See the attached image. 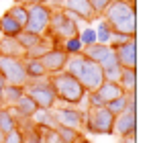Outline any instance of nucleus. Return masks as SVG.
Wrapping results in <instances>:
<instances>
[{
    "instance_id": "obj_1",
    "label": "nucleus",
    "mask_w": 151,
    "mask_h": 143,
    "mask_svg": "<svg viewBox=\"0 0 151 143\" xmlns=\"http://www.w3.org/2000/svg\"><path fill=\"white\" fill-rule=\"evenodd\" d=\"M102 19L110 25L112 33H121L127 37H137V8L135 2L129 0H112L106 10L102 12Z\"/></svg>"
},
{
    "instance_id": "obj_2",
    "label": "nucleus",
    "mask_w": 151,
    "mask_h": 143,
    "mask_svg": "<svg viewBox=\"0 0 151 143\" xmlns=\"http://www.w3.org/2000/svg\"><path fill=\"white\" fill-rule=\"evenodd\" d=\"M65 72L72 74L76 80L84 86L86 92H96L100 88V84L104 82V74H102L100 66L86 59L82 53L80 55H72L65 64Z\"/></svg>"
},
{
    "instance_id": "obj_3",
    "label": "nucleus",
    "mask_w": 151,
    "mask_h": 143,
    "mask_svg": "<svg viewBox=\"0 0 151 143\" xmlns=\"http://www.w3.org/2000/svg\"><path fill=\"white\" fill-rule=\"evenodd\" d=\"M47 82L51 84L53 92L57 96V102H65V104H80L86 98V90L84 86L76 80L72 74L68 72H57L53 76H47Z\"/></svg>"
},
{
    "instance_id": "obj_4",
    "label": "nucleus",
    "mask_w": 151,
    "mask_h": 143,
    "mask_svg": "<svg viewBox=\"0 0 151 143\" xmlns=\"http://www.w3.org/2000/svg\"><path fill=\"white\" fill-rule=\"evenodd\" d=\"M78 31H80L78 23H76L63 8H51V21H49V29L45 31V35L55 43V47H57L63 39L76 37Z\"/></svg>"
},
{
    "instance_id": "obj_5",
    "label": "nucleus",
    "mask_w": 151,
    "mask_h": 143,
    "mask_svg": "<svg viewBox=\"0 0 151 143\" xmlns=\"http://www.w3.org/2000/svg\"><path fill=\"white\" fill-rule=\"evenodd\" d=\"M84 127L92 135H112L114 133V115L106 108H88L84 113Z\"/></svg>"
},
{
    "instance_id": "obj_6",
    "label": "nucleus",
    "mask_w": 151,
    "mask_h": 143,
    "mask_svg": "<svg viewBox=\"0 0 151 143\" xmlns=\"http://www.w3.org/2000/svg\"><path fill=\"white\" fill-rule=\"evenodd\" d=\"M25 94L37 104V108H55V104H57V96L53 92L51 84L47 82V78L37 80V82H27Z\"/></svg>"
},
{
    "instance_id": "obj_7",
    "label": "nucleus",
    "mask_w": 151,
    "mask_h": 143,
    "mask_svg": "<svg viewBox=\"0 0 151 143\" xmlns=\"http://www.w3.org/2000/svg\"><path fill=\"white\" fill-rule=\"evenodd\" d=\"M51 21V6L47 4H27V25L23 27L29 33L45 35Z\"/></svg>"
},
{
    "instance_id": "obj_8",
    "label": "nucleus",
    "mask_w": 151,
    "mask_h": 143,
    "mask_svg": "<svg viewBox=\"0 0 151 143\" xmlns=\"http://www.w3.org/2000/svg\"><path fill=\"white\" fill-rule=\"evenodd\" d=\"M0 74L6 80V84H14V86H25L29 82L25 72V64L21 57H8V55H0Z\"/></svg>"
},
{
    "instance_id": "obj_9",
    "label": "nucleus",
    "mask_w": 151,
    "mask_h": 143,
    "mask_svg": "<svg viewBox=\"0 0 151 143\" xmlns=\"http://www.w3.org/2000/svg\"><path fill=\"white\" fill-rule=\"evenodd\" d=\"M53 115H55L57 125H61V127H70L76 131H80L84 127V113L76 106H55Z\"/></svg>"
},
{
    "instance_id": "obj_10",
    "label": "nucleus",
    "mask_w": 151,
    "mask_h": 143,
    "mask_svg": "<svg viewBox=\"0 0 151 143\" xmlns=\"http://www.w3.org/2000/svg\"><path fill=\"white\" fill-rule=\"evenodd\" d=\"M39 59H41V64L45 66L47 76H53V74H57V72L65 70V64H68L70 55H68L61 47H51L49 51H45Z\"/></svg>"
},
{
    "instance_id": "obj_11",
    "label": "nucleus",
    "mask_w": 151,
    "mask_h": 143,
    "mask_svg": "<svg viewBox=\"0 0 151 143\" xmlns=\"http://www.w3.org/2000/svg\"><path fill=\"white\" fill-rule=\"evenodd\" d=\"M63 10L74 19V21H84L90 23L96 19V12L90 4V0H65L63 2Z\"/></svg>"
},
{
    "instance_id": "obj_12",
    "label": "nucleus",
    "mask_w": 151,
    "mask_h": 143,
    "mask_svg": "<svg viewBox=\"0 0 151 143\" xmlns=\"http://www.w3.org/2000/svg\"><path fill=\"white\" fill-rule=\"evenodd\" d=\"M123 70H137V37L112 49Z\"/></svg>"
},
{
    "instance_id": "obj_13",
    "label": "nucleus",
    "mask_w": 151,
    "mask_h": 143,
    "mask_svg": "<svg viewBox=\"0 0 151 143\" xmlns=\"http://www.w3.org/2000/svg\"><path fill=\"white\" fill-rule=\"evenodd\" d=\"M114 133L119 137H135L137 135V113L125 110L114 117Z\"/></svg>"
},
{
    "instance_id": "obj_14",
    "label": "nucleus",
    "mask_w": 151,
    "mask_h": 143,
    "mask_svg": "<svg viewBox=\"0 0 151 143\" xmlns=\"http://www.w3.org/2000/svg\"><path fill=\"white\" fill-rule=\"evenodd\" d=\"M98 66H100L102 74H104V80H108V82H119V76H121L123 68H121V64H119L114 51H110Z\"/></svg>"
},
{
    "instance_id": "obj_15",
    "label": "nucleus",
    "mask_w": 151,
    "mask_h": 143,
    "mask_svg": "<svg viewBox=\"0 0 151 143\" xmlns=\"http://www.w3.org/2000/svg\"><path fill=\"white\" fill-rule=\"evenodd\" d=\"M23 64H25V72L29 82H37V80H45L47 78V72H45V66L41 64L39 57H21Z\"/></svg>"
},
{
    "instance_id": "obj_16",
    "label": "nucleus",
    "mask_w": 151,
    "mask_h": 143,
    "mask_svg": "<svg viewBox=\"0 0 151 143\" xmlns=\"http://www.w3.org/2000/svg\"><path fill=\"white\" fill-rule=\"evenodd\" d=\"M112 49L110 45H104V43H94V45H88V47L82 49V55L86 57V59H90V61H94V64H100L102 59L110 53Z\"/></svg>"
},
{
    "instance_id": "obj_17",
    "label": "nucleus",
    "mask_w": 151,
    "mask_h": 143,
    "mask_svg": "<svg viewBox=\"0 0 151 143\" xmlns=\"http://www.w3.org/2000/svg\"><path fill=\"white\" fill-rule=\"evenodd\" d=\"M98 96H100L102 100H104V104L108 102V100H114V98H119V96H123V88L119 86V82H108V80H104L100 84V88L96 90Z\"/></svg>"
},
{
    "instance_id": "obj_18",
    "label": "nucleus",
    "mask_w": 151,
    "mask_h": 143,
    "mask_svg": "<svg viewBox=\"0 0 151 143\" xmlns=\"http://www.w3.org/2000/svg\"><path fill=\"white\" fill-rule=\"evenodd\" d=\"M31 119H33V123H35L37 127H45V129H55V127H57L53 108H37V113H35Z\"/></svg>"
},
{
    "instance_id": "obj_19",
    "label": "nucleus",
    "mask_w": 151,
    "mask_h": 143,
    "mask_svg": "<svg viewBox=\"0 0 151 143\" xmlns=\"http://www.w3.org/2000/svg\"><path fill=\"white\" fill-rule=\"evenodd\" d=\"M21 31H23V27L17 23L14 19H10L6 12L0 17V35H2V37H10V39H14Z\"/></svg>"
},
{
    "instance_id": "obj_20",
    "label": "nucleus",
    "mask_w": 151,
    "mask_h": 143,
    "mask_svg": "<svg viewBox=\"0 0 151 143\" xmlns=\"http://www.w3.org/2000/svg\"><path fill=\"white\" fill-rule=\"evenodd\" d=\"M23 47L19 45L17 39L10 37H2L0 39V55H8V57H23Z\"/></svg>"
},
{
    "instance_id": "obj_21",
    "label": "nucleus",
    "mask_w": 151,
    "mask_h": 143,
    "mask_svg": "<svg viewBox=\"0 0 151 143\" xmlns=\"http://www.w3.org/2000/svg\"><path fill=\"white\" fill-rule=\"evenodd\" d=\"M119 86L123 92H137V70H123L119 76Z\"/></svg>"
},
{
    "instance_id": "obj_22",
    "label": "nucleus",
    "mask_w": 151,
    "mask_h": 143,
    "mask_svg": "<svg viewBox=\"0 0 151 143\" xmlns=\"http://www.w3.org/2000/svg\"><path fill=\"white\" fill-rule=\"evenodd\" d=\"M14 129H19V123L12 117L10 108H8V106H0V131L6 135V133H10V131H14Z\"/></svg>"
},
{
    "instance_id": "obj_23",
    "label": "nucleus",
    "mask_w": 151,
    "mask_h": 143,
    "mask_svg": "<svg viewBox=\"0 0 151 143\" xmlns=\"http://www.w3.org/2000/svg\"><path fill=\"white\" fill-rule=\"evenodd\" d=\"M25 94V86H14V84H6L4 88V94H2V102L6 106H12L21 96Z\"/></svg>"
},
{
    "instance_id": "obj_24",
    "label": "nucleus",
    "mask_w": 151,
    "mask_h": 143,
    "mask_svg": "<svg viewBox=\"0 0 151 143\" xmlns=\"http://www.w3.org/2000/svg\"><path fill=\"white\" fill-rule=\"evenodd\" d=\"M94 31H96V43H104V45H108L110 43V37H112V29H110V25L106 23L104 19H98V23L94 27Z\"/></svg>"
},
{
    "instance_id": "obj_25",
    "label": "nucleus",
    "mask_w": 151,
    "mask_h": 143,
    "mask_svg": "<svg viewBox=\"0 0 151 143\" xmlns=\"http://www.w3.org/2000/svg\"><path fill=\"white\" fill-rule=\"evenodd\" d=\"M6 14H8L10 19H14L21 27H25L27 25V2H14V4L6 10Z\"/></svg>"
},
{
    "instance_id": "obj_26",
    "label": "nucleus",
    "mask_w": 151,
    "mask_h": 143,
    "mask_svg": "<svg viewBox=\"0 0 151 143\" xmlns=\"http://www.w3.org/2000/svg\"><path fill=\"white\" fill-rule=\"evenodd\" d=\"M17 41H19V45L23 47V51H27V49H31V47H35L39 41H41V35H35V33H29V31H21L17 37H14Z\"/></svg>"
},
{
    "instance_id": "obj_27",
    "label": "nucleus",
    "mask_w": 151,
    "mask_h": 143,
    "mask_svg": "<svg viewBox=\"0 0 151 143\" xmlns=\"http://www.w3.org/2000/svg\"><path fill=\"white\" fill-rule=\"evenodd\" d=\"M57 47H61L68 55H70V57H72V55H80V53H82V49H84V45H82V41H80V39H78V35H76V37H70V39H63Z\"/></svg>"
},
{
    "instance_id": "obj_28",
    "label": "nucleus",
    "mask_w": 151,
    "mask_h": 143,
    "mask_svg": "<svg viewBox=\"0 0 151 143\" xmlns=\"http://www.w3.org/2000/svg\"><path fill=\"white\" fill-rule=\"evenodd\" d=\"M55 131L59 133V137H61V141H63V143H76L80 137H82V133H80V131L70 129V127H61V125H57V127H55Z\"/></svg>"
},
{
    "instance_id": "obj_29",
    "label": "nucleus",
    "mask_w": 151,
    "mask_h": 143,
    "mask_svg": "<svg viewBox=\"0 0 151 143\" xmlns=\"http://www.w3.org/2000/svg\"><path fill=\"white\" fill-rule=\"evenodd\" d=\"M78 39L82 41L84 47L94 45V43H96V31H94V27H84V29H80V31H78Z\"/></svg>"
},
{
    "instance_id": "obj_30",
    "label": "nucleus",
    "mask_w": 151,
    "mask_h": 143,
    "mask_svg": "<svg viewBox=\"0 0 151 143\" xmlns=\"http://www.w3.org/2000/svg\"><path fill=\"white\" fill-rule=\"evenodd\" d=\"M104 106L116 117V115H121V113H125V110H127V96L123 94V96H119V98H114V100H108Z\"/></svg>"
},
{
    "instance_id": "obj_31",
    "label": "nucleus",
    "mask_w": 151,
    "mask_h": 143,
    "mask_svg": "<svg viewBox=\"0 0 151 143\" xmlns=\"http://www.w3.org/2000/svg\"><path fill=\"white\" fill-rule=\"evenodd\" d=\"M23 137H25V143H43V135L37 131V127L23 131Z\"/></svg>"
},
{
    "instance_id": "obj_32",
    "label": "nucleus",
    "mask_w": 151,
    "mask_h": 143,
    "mask_svg": "<svg viewBox=\"0 0 151 143\" xmlns=\"http://www.w3.org/2000/svg\"><path fill=\"white\" fill-rule=\"evenodd\" d=\"M2 143H25L23 131H21V129H14V131L6 133V135H4V139H2Z\"/></svg>"
},
{
    "instance_id": "obj_33",
    "label": "nucleus",
    "mask_w": 151,
    "mask_h": 143,
    "mask_svg": "<svg viewBox=\"0 0 151 143\" xmlns=\"http://www.w3.org/2000/svg\"><path fill=\"white\" fill-rule=\"evenodd\" d=\"M86 96H88V108H100V106H104V100L98 96V92H86Z\"/></svg>"
},
{
    "instance_id": "obj_34",
    "label": "nucleus",
    "mask_w": 151,
    "mask_h": 143,
    "mask_svg": "<svg viewBox=\"0 0 151 143\" xmlns=\"http://www.w3.org/2000/svg\"><path fill=\"white\" fill-rule=\"evenodd\" d=\"M110 2H112V0H90V4H92V8H94L96 17H100L102 12L106 10V6H108Z\"/></svg>"
},
{
    "instance_id": "obj_35",
    "label": "nucleus",
    "mask_w": 151,
    "mask_h": 143,
    "mask_svg": "<svg viewBox=\"0 0 151 143\" xmlns=\"http://www.w3.org/2000/svg\"><path fill=\"white\" fill-rule=\"evenodd\" d=\"M4 88H6V80L2 78V74H0V106H4V102H2V94H4Z\"/></svg>"
},
{
    "instance_id": "obj_36",
    "label": "nucleus",
    "mask_w": 151,
    "mask_h": 143,
    "mask_svg": "<svg viewBox=\"0 0 151 143\" xmlns=\"http://www.w3.org/2000/svg\"><path fill=\"white\" fill-rule=\"evenodd\" d=\"M119 143H135V137H119Z\"/></svg>"
},
{
    "instance_id": "obj_37",
    "label": "nucleus",
    "mask_w": 151,
    "mask_h": 143,
    "mask_svg": "<svg viewBox=\"0 0 151 143\" xmlns=\"http://www.w3.org/2000/svg\"><path fill=\"white\" fill-rule=\"evenodd\" d=\"M49 0H27V4H47Z\"/></svg>"
},
{
    "instance_id": "obj_38",
    "label": "nucleus",
    "mask_w": 151,
    "mask_h": 143,
    "mask_svg": "<svg viewBox=\"0 0 151 143\" xmlns=\"http://www.w3.org/2000/svg\"><path fill=\"white\" fill-rule=\"evenodd\" d=\"M76 143H92V141H90V139H86V137H80Z\"/></svg>"
},
{
    "instance_id": "obj_39",
    "label": "nucleus",
    "mask_w": 151,
    "mask_h": 143,
    "mask_svg": "<svg viewBox=\"0 0 151 143\" xmlns=\"http://www.w3.org/2000/svg\"><path fill=\"white\" fill-rule=\"evenodd\" d=\"M53 2H55V4H63L65 0H53Z\"/></svg>"
},
{
    "instance_id": "obj_40",
    "label": "nucleus",
    "mask_w": 151,
    "mask_h": 143,
    "mask_svg": "<svg viewBox=\"0 0 151 143\" xmlns=\"http://www.w3.org/2000/svg\"><path fill=\"white\" fill-rule=\"evenodd\" d=\"M2 139H4V133H2V131H0V143H2Z\"/></svg>"
},
{
    "instance_id": "obj_41",
    "label": "nucleus",
    "mask_w": 151,
    "mask_h": 143,
    "mask_svg": "<svg viewBox=\"0 0 151 143\" xmlns=\"http://www.w3.org/2000/svg\"><path fill=\"white\" fill-rule=\"evenodd\" d=\"M14 2H27V0H14Z\"/></svg>"
},
{
    "instance_id": "obj_42",
    "label": "nucleus",
    "mask_w": 151,
    "mask_h": 143,
    "mask_svg": "<svg viewBox=\"0 0 151 143\" xmlns=\"http://www.w3.org/2000/svg\"><path fill=\"white\" fill-rule=\"evenodd\" d=\"M129 2H135V0H129Z\"/></svg>"
}]
</instances>
